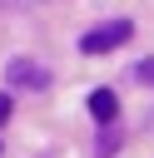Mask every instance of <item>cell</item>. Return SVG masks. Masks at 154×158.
<instances>
[{
    "label": "cell",
    "mask_w": 154,
    "mask_h": 158,
    "mask_svg": "<svg viewBox=\"0 0 154 158\" xmlns=\"http://www.w3.org/2000/svg\"><path fill=\"white\" fill-rule=\"evenodd\" d=\"M129 40H134V25L129 20H104V25H94V30L79 35V54H104V49H119Z\"/></svg>",
    "instance_id": "cell-1"
},
{
    "label": "cell",
    "mask_w": 154,
    "mask_h": 158,
    "mask_svg": "<svg viewBox=\"0 0 154 158\" xmlns=\"http://www.w3.org/2000/svg\"><path fill=\"white\" fill-rule=\"evenodd\" d=\"M5 84L10 89H50V69L35 59H10L5 64Z\"/></svg>",
    "instance_id": "cell-2"
},
{
    "label": "cell",
    "mask_w": 154,
    "mask_h": 158,
    "mask_svg": "<svg viewBox=\"0 0 154 158\" xmlns=\"http://www.w3.org/2000/svg\"><path fill=\"white\" fill-rule=\"evenodd\" d=\"M89 114H94L99 123H114V114H119V99H114V89H94V94H89Z\"/></svg>",
    "instance_id": "cell-3"
},
{
    "label": "cell",
    "mask_w": 154,
    "mask_h": 158,
    "mask_svg": "<svg viewBox=\"0 0 154 158\" xmlns=\"http://www.w3.org/2000/svg\"><path fill=\"white\" fill-rule=\"evenodd\" d=\"M134 79H144V84L154 89V59H139V64H134Z\"/></svg>",
    "instance_id": "cell-4"
},
{
    "label": "cell",
    "mask_w": 154,
    "mask_h": 158,
    "mask_svg": "<svg viewBox=\"0 0 154 158\" xmlns=\"http://www.w3.org/2000/svg\"><path fill=\"white\" fill-rule=\"evenodd\" d=\"M5 118H10V94H0V128H5Z\"/></svg>",
    "instance_id": "cell-5"
}]
</instances>
